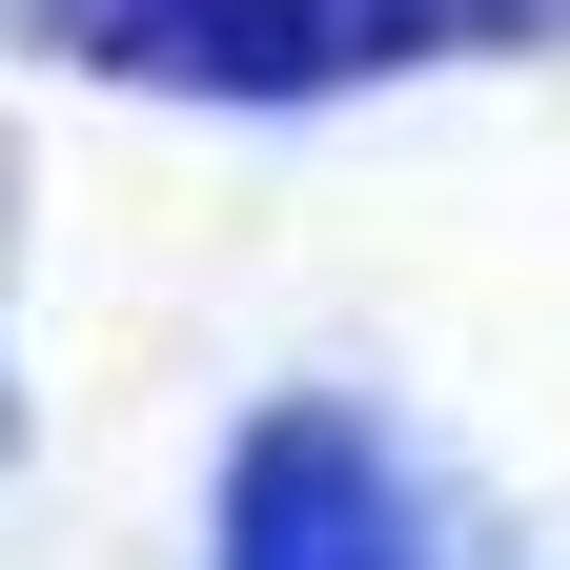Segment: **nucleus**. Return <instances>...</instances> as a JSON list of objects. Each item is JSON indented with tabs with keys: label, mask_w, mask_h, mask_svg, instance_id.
<instances>
[{
	"label": "nucleus",
	"mask_w": 570,
	"mask_h": 570,
	"mask_svg": "<svg viewBox=\"0 0 570 570\" xmlns=\"http://www.w3.org/2000/svg\"><path fill=\"white\" fill-rule=\"evenodd\" d=\"M550 0H41V41L122 61V82H225V102H306V82H387L428 41H510Z\"/></svg>",
	"instance_id": "obj_1"
},
{
	"label": "nucleus",
	"mask_w": 570,
	"mask_h": 570,
	"mask_svg": "<svg viewBox=\"0 0 570 570\" xmlns=\"http://www.w3.org/2000/svg\"><path fill=\"white\" fill-rule=\"evenodd\" d=\"M225 570H428V530H407V489H387V449L346 407H285V428H245Z\"/></svg>",
	"instance_id": "obj_2"
}]
</instances>
